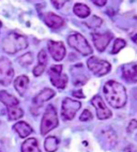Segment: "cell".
Here are the masks:
<instances>
[{"instance_id": "6", "label": "cell", "mask_w": 137, "mask_h": 152, "mask_svg": "<svg viewBox=\"0 0 137 152\" xmlns=\"http://www.w3.org/2000/svg\"><path fill=\"white\" fill-rule=\"evenodd\" d=\"M48 75L50 77V82L58 89L66 88L68 84V76L62 74V65H52L48 70Z\"/></svg>"}, {"instance_id": "32", "label": "cell", "mask_w": 137, "mask_h": 152, "mask_svg": "<svg viewBox=\"0 0 137 152\" xmlns=\"http://www.w3.org/2000/svg\"><path fill=\"white\" fill-rule=\"evenodd\" d=\"M130 37H131V39L133 40V42H135V43L137 44V27L132 31L131 34H130Z\"/></svg>"}, {"instance_id": "25", "label": "cell", "mask_w": 137, "mask_h": 152, "mask_svg": "<svg viewBox=\"0 0 137 152\" xmlns=\"http://www.w3.org/2000/svg\"><path fill=\"white\" fill-rule=\"evenodd\" d=\"M102 23H103V20H102L100 17L98 16H92L89 20H88L87 23H86V25H87L88 27H90V28H98L100 27L102 25Z\"/></svg>"}, {"instance_id": "20", "label": "cell", "mask_w": 137, "mask_h": 152, "mask_svg": "<svg viewBox=\"0 0 137 152\" xmlns=\"http://www.w3.org/2000/svg\"><path fill=\"white\" fill-rule=\"evenodd\" d=\"M58 146H59V140L55 136H50L45 139L44 148L47 152H55L58 149Z\"/></svg>"}, {"instance_id": "14", "label": "cell", "mask_w": 137, "mask_h": 152, "mask_svg": "<svg viewBox=\"0 0 137 152\" xmlns=\"http://www.w3.org/2000/svg\"><path fill=\"white\" fill-rule=\"evenodd\" d=\"M54 95H55V91L54 90L50 89V88H45V89H43L41 92H39L34 96V99H33V105L36 106V107H40L46 101L50 100Z\"/></svg>"}, {"instance_id": "31", "label": "cell", "mask_w": 137, "mask_h": 152, "mask_svg": "<svg viewBox=\"0 0 137 152\" xmlns=\"http://www.w3.org/2000/svg\"><path fill=\"white\" fill-rule=\"evenodd\" d=\"M91 1L98 7H104L107 2V0H91Z\"/></svg>"}, {"instance_id": "21", "label": "cell", "mask_w": 137, "mask_h": 152, "mask_svg": "<svg viewBox=\"0 0 137 152\" xmlns=\"http://www.w3.org/2000/svg\"><path fill=\"white\" fill-rule=\"evenodd\" d=\"M8 115H9V119L10 120H17V119H19V118L23 117L24 111H23L20 108H18L17 106L8 107Z\"/></svg>"}, {"instance_id": "4", "label": "cell", "mask_w": 137, "mask_h": 152, "mask_svg": "<svg viewBox=\"0 0 137 152\" xmlns=\"http://www.w3.org/2000/svg\"><path fill=\"white\" fill-rule=\"evenodd\" d=\"M68 45L84 56L92 54V48L80 33H73L68 38Z\"/></svg>"}, {"instance_id": "8", "label": "cell", "mask_w": 137, "mask_h": 152, "mask_svg": "<svg viewBox=\"0 0 137 152\" xmlns=\"http://www.w3.org/2000/svg\"><path fill=\"white\" fill-rule=\"evenodd\" d=\"M79 101H75L72 99L66 98L62 102V106H61V116L64 120H72L75 117L77 110L80 108Z\"/></svg>"}, {"instance_id": "19", "label": "cell", "mask_w": 137, "mask_h": 152, "mask_svg": "<svg viewBox=\"0 0 137 152\" xmlns=\"http://www.w3.org/2000/svg\"><path fill=\"white\" fill-rule=\"evenodd\" d=\"M73 11H74L75 15H77L80 18H86L90 15V9L84 3H76L73 8Z\"/></svg>"}, {"instance_id": "24", "label": "cell", "mask_w": 137, "mask_h": 152, "mask_svg": "<svg viewBox=\"0 0 137 152\" xmlns=\"http://www.w3.org/2000/svg\"><path fill=\"white\" fill-rule=\"evenodd\" d=\"M19 63L23 65V66H28L29 64H31L33 61V58H32V54L31 53H27V54L23 55L22 57L18 59Z\"/></svg>"}, {"instance_id": "29", "label": "cell", "mask_w": 137, "mask_h": 152, "mask_svg": "<svg viewBox=\"0 0 137 152\" xmlns=\"http://www.w3.org/2000/svg\"><path fill=\"white\" fill-rule=\"evenodd\" d=\"M52 3V6L55 7L56 9H60L63 7V4L64 3H66L68 1V0H50Z\"/></svg>"}, {"instance_id": "23", "label": "cell", "mask_w": 137, "mask_h": 152, "mask_svg": "<svg viewBox=\"0 0 137 152\" xmlns=\"http://www.w3.org/2000/svg\"><path fill=\"white\" fill-rule=\"evenodd\" d=\"M125 45H126V43L124 40H122V39H116L115 43H114V47H112L111 54H118Z\"/></svg>"}, {"instance_id": "7", "label": "cell", "mask_w": 137, "mask_h": 152, "mask_svg": "<svg viewBox=\"0 0 137 152\" xmlns=\"http://www.w3.org/2000/svg\"><path fill=\"white\" fill-rule=\"evenodd\" d=\"M14 77V70L11 61L7 58L0 59V85L9 86Z\"/></svg>"}, {"instance_id": "3", "label": "cell", "mask_w": 137, "mask_h": 152, "mask_svg": "<svg viewBox=\"0 0 137 152\" xmlns=\"http://www.w3.org/2000/svg\"><path fill=\"white\" fill-rule=\"evenodd\" d=\"M58 116L57 111H56L55 107L52 105L47 106L46 110L44 113L43 118H42L41 122V134L42 135H46L48 132L58 126Z\"/></svg>"}, {"instance_id": "35", "label": "cell", "mask_w": 137, "mask_h": 152, "mask_svg": "<svg viewBox=\"0 0 137 152\" xmlns=\"http://www.w3.org/2000/svg\"><path fill=\"white\" fill-rule=\"evenodd\" d=\"M0 152H1V151H0Z\"/></svg>"}, {"instance_id": "5", "label": "cell", "mask_w": 137, "mask_h": 152, "mask_svg": "<svg viewBox=\"0 0 137 152\" xmlns=\"http://www.w3.org/2000/svg\"><path fill=\"white\" fill-rule=\"evenodd\" d=\"M88 69L92 72L95 76H104L107 73H109L111 65L109 62L105 60L99 59L96 57H91L87 61Z\"/></svg>"}, {"instance_id": "11", "label": "cell", "mask_w": 137, "mask_h": 152, "mask_svg": "<svg viewBox=\"0 0 137 152\" xmlns=\"http://www.w3.org/2000/svg\"><path fill=\"white\" fill-rule=\"evenodd\" d=\"M47 46H48L52 57L56 61H60V60H62L64 58V56H66V47H64L62 42L48 41Z\"/></svg>"}, {"instance_id": "17", "label": "cell", "mask_w": 137, "mask_h": 152, "mask_svg": "<svg viewBox=\"0 0 137 152\" xmlns=\"http://www.w3.org/2000/svg\"><path fill=\"white\" fill-rule=\"evenodd\" d=\"M14 130L16 131L17 134H18L22 138H25V137H27L28 135H30L33 132L32 128H31L30 125L28 124V123L24 122V121L17 122L16 124L14 125Z\"/></svg>"}, {"instance_id": "28", "label": "cell", "mask_w": 137, "mask_h": 152, "mask_svg": "<svg viewBox=\"0 0 137 152\" xmlns=\"http://www.w3.org/2000/svg\"><path fill=\"white\" fill-rule=\"evenodd\" d=\"M44 70H45V66H44V65L38 64L36 68L33 69V75L36 76V77H38V76H41L42 73L44 72Z\"/></svg>"}, {"instance_id": "16", "label": "cell", "mask_w": 137, "mask_h": 152, "mask_svg": "<svg viewBox=\"0 0 137 152\" xmlns=\"http://www.w3.org/2000/svg\"><path fill=\"white\" fill-rule=\"evenodd\" d=\"M0 102L4 104L7 107H14V106L18 105L19 103L18 100L14 95L10 94V93H8L4 90L0 91Z\"/></svg>"}, {"instance_id": "13", "label": "cell", "mask_w": 137, "mask_h": 152, "mask_svg": "<svg viewBox=\"0 0 137 152\" xmlns=\"http://www.w3.org/2000/svg\"><path fill=\"white\" fill-rule=\"evenodd\" d=\"M122 77L128 83H137V64H125L122 66Z\"/></svg>"}, {"instance_id": "15", "label": "cell", "mask_w": 137, "mask_h": 152, "mask_svg": "<svg viewBox=\"0 0 137 152\" xmlns=\"http://www.w3.org/2000/svg\"><path fill=\"white\" fill-rule=\"evenodd\" d=\"M28 85H29V78L26 75H20L18 76L15 82H14V87L17 90V92L19 93V95L24 96L27 91Z\"/></svg>"}, {"instance_id": "26", "label": "cell", "mask_w": 137, "mask_h": 152, "mask_svg": "<svg viewBox=\"0 0 137 152\" xmlns=\"http://www.w3.org/2000/svg\"><path fill=\"white\" fill-rule=\"evenodd\" d=\"M38 61H39L38 64L44 65V66L46 65V63H47V55H46V52H45L44 49L40 50V53H39V55H38Z\"/></svg>"}, {"instance_id": "27", "label": "cell", "mask_w": 137, "mask_h": 152, "mask_svg": "<svg viewBox=\"0 0 137 152\" xmlns=\"http://www.w3.org/2000/svg\"><path fill=\"white\" fill-rule=\"evenodd\" d=\"M91 119H92V114H91L88 109H85V110L82 111V114L80 115V117H79L80 121H89V120H91Z\"/></svg>"}, {"instance_id": "22", "label": "cell", "mask_w": 137, "mask_h": 152, "mask_svg": "<svg viewBox=\"0 0 137 152\" xmlns=\"http://www.w3.org/2000/svg\"><path fill=\"white\" fill-rule=\"evenodd\" d=\"M103 137L107 140V142L110 145V147L115 146V144L117 142V137H116L115 133L111 130H108L106 132L103 133Z\"/></svg>"}, {"instance_id": "10", "label": "cell", "mask_w": 137, "mask_h": 152, "mask_svg": "<svg viewBox=\"0 0 137 152\" xmlns=\"http://www.w3.org/2000/svg\"><path fill=\"white\" fill-rule=\"evenodd\" d=\"M91 103L95 107L96 115H98V118H99L100 120H105L111 117V111L107 108V106L105 105L104 101L102 100V98L100 95H95V96L92 99Z\"/></svg>"}, {"instance_id": "2", "label": "cell", "mask_w": 137, "mask_h": 152, "mask_svg": "<svg viewBox=\"0 0 137 152\" xmlns=\"http://www.w3.org/2000/svg\"><path fill=\"white\" fill-rule=\"evenodd\" d=\"M28 42L26 37L18 34L16 32H12L4 38L2 42L3 50L8 54H15V53L27 48Z\"/></svg>"}, {"instance_id": "33", "label": "cell", "mask_w": 137, "mask_h": 152, "mask_svg": "<svg viewBox=\"0 0 137 152\" xmlns=\"http://www.w3.org/2000/svg\"><path fill=\"white\" fill-rule=\"evenodd\" d=\"M73 95H74L75 98H79V99L85 98V94L82 93V90H78V91H73Z\"/></svg>"}, {"instance_id": "12", "label": "cell", "mask_w": 137, "mask_h": 152, "mask_svg": "<svg viewBox=\"0 0 137 152\" xmlns=\"http://www.w3.org/2000/svg\"><path fill=\"white\" fill-rule=\"evenodd\" d=\"M43 19L45 24L52 29H59V28L63 27V25H64V20H63L62 17L58 16L57 14L52 13V12L44 14Z\"/></svg>"}, {"instance_id": "34", "label": "cell", "mask_w": 137, "mask_h": 152, "mask_svg": "<svg viewBox=\"0 0 137 152\" xmlns=\"http://www.w3.org/2000/svg\"><path fill=\"white\" fill-rule=\"evenodd\" d=\"M1 26H2V23H1V20H0V28H1Z\"/></svg>"}, {"instance_id": "30", "label": "cell", "mask_w": 137, "mask_h": 152, "mask_svg": "<svg viewBox=\"0 0 137 152\" xmlns=\"http://www.w3.org/2000/svg\"><path fill=\"white\" fill-rule=\"evenodd\" d=\"M135 129H137V121H136V120H132L131 122H130V124H129L128 131H129V132H132V131H134Z\"/></svg>"}, {"instance_id": "1", "label": "cell", "mask_w": 137, "mask_h": 152, "mask_svg": "<svg viewBox=\"0 0 137 152\" xmlns=\"http://www.w3.org/2000/svg\"><path fill=\"white\" fill-rule=\"evenodd\" d=\"M106 101L114 108H121L126 103V90L123 85L115 80H108L103 88Z\"/></svg>"}, {"instance_id": "9", "label": "cell", "mask_w": 137, "mask_h": 152, "mask_svg": "<svg viewBox=\"0 0 137 152\" xmlns=\"http://www.w3.org/2000/svg\"><path fill=\"white\" fill-rule=\"evenodd\" d=\"M92 40H93L94 46L99 52H104L107 45L114 38V34L111 32H105V33H92L91 34Z\"/></svg>"}, {"instance_id": "18", "label": "cell", "mask_w": 137, "mask_h": 152, "mask_svg": "<svg viewBox=\"0 0 137 152\" xmlns=\"http://www.w3.org/2000/svg\"><path fill=\"white\" fill-rule=\"evenodd\" d=\"M22 152H41L36 138H28L22 145Z\"/></svg>"}]
</instances>
